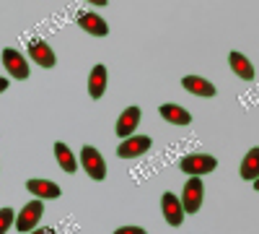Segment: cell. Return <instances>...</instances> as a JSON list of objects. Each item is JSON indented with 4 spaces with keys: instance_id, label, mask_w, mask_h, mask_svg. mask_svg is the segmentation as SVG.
Returning a JSON list of instances; mask_svg holds the SVG:
<instances>
[{
    "instance_id": "cell-9",
    "label": "cell",
    "mask_w": 259,
    "mask_h": 234,
    "mask_svg": "<svg viewBox=\"0 0 259 234\" xmlns=\"http://www.w3.org/2000/svg\"><path fill=\"white\" fill-rule=\"evenodd\" d=\"M161 208H163V216L171 226H179L184 221V208H182V200L174 195V193H163L161 195Z\"/></svg>"
},
{
    "instance_id": "cell-13",
    "label": "cell",
    "mask_w": 259,
    "mask_h": 234,
    "mask_svg": "<svg viewBox=\"0 0 259 234\" xmlns=\"http://www.w3.org/2000/svg\"><path fill=\"white\" fill-rule=\"evenodd\" d=\"M158 112H161V117H163L166 122H171V125H189V122H192V115H189L184 107H179V104H163Z\"/></svg>"
},
{
    "instance_id": "cell-6",
    "label": "cell",
    "mask_w": 259,
    "mask_h": 234,
    "mask_svg": "<svg viewBox=\"0 0 259 234\" xmlns=\"http://www.w3.org/2000/svg\"><path fill=\"white\" fill-rule=\"evenodd\" d=\"M3 65L18 81H26L29 78V62H26V57L21 55V52H16L13 47H6L3 50Z\"/></svg>"
},
{
    "instance_id": "cell-12",
    "label": "cell",
    "mask_w": 259,
    "mask_h": 234,
    "mask_svg": "<svg viewBox=\"0 0 259 234\" xmlns=\"http://www.w3.org/2000/svg\"><path fill=\"white\" fill-rule=\"evenodd\" d=\"M182 86H184L189 94L202 96V99H210V96L218 94L212 83H210V81H205V78H200V76H184V78H182Z\"/></svg>"
},
{
    "instance_id": "cell-18",
    "label": "cell",
    "mask_w": 259,
    "mask_h": 234,
    "mask_svg": "<svg viewBox=\"0 0 259 234\" xmlns=\"http://www.w3.org/2000/svg\"><path fill=\"white\" fill-rule=\"evenodd\" d=\"M16 221V211L13 208H0V234H6Z\"/></svg>"
},
{
    "instance_id": "cell-10",
    "label": "cell",
    "mask_w": 259,
    "mask_h": 234,
    "mask_svg": "<svg viewBox=\"0 0 259 234\" xmlns=\"http://www.w3.org/2000/svg\"><path fill=\"white\" fill-rule=\"evenodd\" d=\"M29 55H31V60L36 62V65H41V68H55V62H57L52 47L47 45L45 39L31 42V45H29Z\"/></svg>"
},
{
    "instance_id": "cell-1",
    "label": "cell",
    "mask_w": 259,
    "mask_h": 234,
    "mask_svg": "<svg viewBox=\"0 0 259 234\" xmlns=\"http://www.w3.org/2000/svg\"><path fill=\"white\" fill-rule=\"evenodd\" d=\"M80 164H83L85 175H89L91 180H96V182L106 180V161H104V156L96 151L94 146H83L80 148Z\"/></svg>"
},
{
    "instance_id": "cell-5",
    "label": "cell",
    "mask_w": 259,
    "mask_h": 234,
    "mask_svg": "<svg viewBox=\"0 0 259 234\" xmlns=\"http://www.w3.org/2000/svg\"><path fill=\"white\" fill-rule=\"evenodd\" d=\"M150 141L148 136H130V138H124L119 146H117V156L119 159H138V156H143L148 148H150Z\"/></svg>"
},
{
    "instance_id": "cell-19",
    "label": "cell",
    "mask_w": 259,
    "mask_h": 234,
    "mask_svg": "<svg viewBox=\"0 0 259 234\" xmlns=\"http://www.w3.org/2000/svg\"><path fill=\"white\" fill-rule=\"evenodd\" d=\"M114 234H148V231L140 229V226H122V229H117Z\"/></svg>"
},
{
    "instance_id": "cell-15",
    "label": "cell",
    "mask_w": 259,
    "mask_h": 234,
    "mask_svg": "<svg viewBox=\"0 0 259 234\" xmlns=\"http://www.w3.org/2000/svg\"><path fill=\"white\" fill-rule=\"evenodd\" d=\"M104 91H106V68L94 65V71L89 76V94H91V99H101Z\"/></svg>"
},
{
    "instance_id": "cell-4",
    "label": "cell",
    "mask_w": 259,
    "mask_h": 234,
    "mask_svg": "<svg viewBox=\"0 0 259 234\" xmlns=\"http://www.w3.org/2000/svg\"><path fill=\"white\" fill-rule=\"evenodd\" d=\"M202 195H205V187H202V180L200 177H192L187 180L184 185V193H182V208L184 214H197L200 206H202Z\"/></svg>"
},
{
    "instance_id": "cell-7",
    "label": "cell",
    "mask_w": 259,
    "mask_h": 234,
    "mask_svg": "<svg viewBox=\"0 0 259 234\" xmlns=\"http://www.w3.org/2000/svg\"><path fill=\"white\" fill-rule=\"evenodd\" d=\"M140 125V107H127L119 117H117V125H114V130L117 136L124 141L135 133V127Z\"/></svg>"
},
{
    "instance_id": "cell-20",
    "label": "cell",
    "mask_w": 259,
    "mask_h": 234,
    "mask_svg": "<svg viewBox=\"0 0 259 234\" xmlns=\"http://www.w3.org/2000/svg\"><path fill=\"white\" fill-rule=\"evenodd\" d=\"M89 3H91V6H106L109 0H89Z\"/></svg>"
},
{
    "instance_id": "cell-8",
    "label": "cell",
    "mask_w": 259,
    "mask_h": 234,
    "mask_svg": "<svg viewBox=\"0 0 259 234\" xmlns=\"http://www.w3.org/2000/svg\"><path fill=\"white\" fill-rule=\"evenodd\" d=\"M78 26H80L85 34H91V37H106V34H109L106 21H104L99 13H91V11H83V13L78 16Z\"/></svg>"
},
{
    "instance_id": "cell-21",
    "label": "cell",
    "mask_w": 259,
    "mask_h": 234,
    "mask_svg": "<svg viewBox=\"0 0 259 234\" xmlns=\"http://www.w3.org/2000/svg\"><path fill=\"white\" fill-rule=\"evenodd\" d=\"M8 89V78H0V91H6Z\"/></svg>"
},
{
    "instance_id": "cell-23",
    "label": "cell",
    "mask_w": 259,
    "mask_h": 234,
    "mask_svg": "<svg viewBox=\"0 0 259 234\" xmlns=\"http://www.w3.org/2000/svg\"><path fill=\"white\" fill-rule=\"evenodd\" d=\"M41 234H52V231H41Z\"/></svg>"
},
{
    "instance_id": "cell-14",
    "label": "cell",
    "mask_w": 259,
    "mask_h": 234,
    "mask_svg": "<svg viewBox=\"0 0 259 234\" xmlns=\"http://www.w3.org/2000/svg\"><path fill=\"white\" fill-rule=\"evenodd\" d=\"M228 65H231V71L239 76V78H244V81H251L254 78V65L241 55V52H231L228 55Z\"/></svg>"
},
{
    "instance_id": "cell-2",
    "label": "cell",
    "mask_w": 259,
    "mask_h": 234,
    "mask_svg": "<svg viewBox=\"0 0 259 234\" xmlns=\"http://www.w3.org/2000/svg\"><path fill=\"white\" fill-rule=\"evenodd\" d=\"M218 166V159L210 156V154H187L182 161H179V169L192 177H202L207 172H212V169Z\"/></svg>"
},
{
    "instance_id": "cell-11",
    "label": "cell",
    "mask_w": 259,
    "mask_h": 234,
    "mask_svg": "<svg viewBox=\"0 0 259 234\" xmlns=\"http://www.w3.org/2000/svg\"><path fill=\"white\" fill-rule=\"evenodd\" d=\"M26 190L31 195H36L39 200H55V198H60V185H55V182H50V180H29L26 182Z\"/></svg>"
},
{
    "instance_id": "cell-22",
    "label": "cell",
    "mask_w": 259,
    "mask_h": 234,
    "mask_svg": "<svg viewBox=\"0 0 259 234\" xmlns=\"http://www.w3.org/2000/svg\"><path fill=\"white\" fill-rule=\"evenodd\" d=\"M254 190H259V177H256V180H254Z\"/></svg>"
},
{
    "instance_id": "cell-17",
    "label": "cell",
    "mask_w": 259,
    "mask_h": 234,
    "mask_svg": "<svg viewBox=\"0 0 259 234\" xmlns=\"http://www.w3.org/2000/svg\"><path fill=\"white\" fill-rule=\"evenodd\" d=\"M55 156H57V164L62 166V172H68V175H73L75 169H78V161H75L73 151H70V148L65 146L62 141H57V143H55Z\"/></svg>"
},
{
    "instance_id": "cell-16",
    "label": "cell",
    "mask_w": 259,
    "mask_h": 234,
    "mask_svg": "<svg viewBox=\"0 0 259 234\" xmlns=\"http://www.w3.org/2000/svg\"><path fill=\"white\" fill-rule=\"evenodd\" d=\"M239 175H241V180H256L259 177V146L256 148H251V151L244 156V161H241V169H239Z\"/></svg>"
},
{
    "instance_id": "cell-3",
    "label": "cell",
    "mask_w": 259,
    "mask_h": 234,
    "mask_svg": "<svg viewBox=\"0 0 259 234\" xmlns=\"http://www.w3.org/2000/svg\"><path fill=\"white\" fill-rule=\"evenodd\" d=\"M41 214H45V203L36 198V200H31V203H26L24 208H21V214L16 216L13 226H16L18 231H24V234H26V231H34L36 224L41 221Z\"/></svg>"
}]
</instances>
